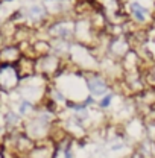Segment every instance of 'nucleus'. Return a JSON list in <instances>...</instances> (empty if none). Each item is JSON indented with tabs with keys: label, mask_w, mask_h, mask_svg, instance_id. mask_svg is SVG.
<instances>
[{
	"label": "nucleus",
	"mask_w": 155,
	"mask_h": 158,
	"mask_svg": "<svg viewBox=\"0 0 155 158\" xmlns=\"http://www.w3.org/2000/svg\"><path fill=\"white\" fill-rule=\"evenodd\" d=\"M126 12L129 20H132L136 24H148V23H154L155 17L152 11L146 6H143L140 2L137 0H129L126 2Z\"/></svg>",
	"instance_id": "1"
},
{
	"label": "nucleus",
	"mask_w": 155,
	"mask_h": 158,
	"mask_svg": "<svg viewBox=\"0 0 155 158\" xmlns=\"http://www.w3.org/2000/svg\"><path fill=\"white\" fill-rule=\"evenodd\" d=\"M26 6V24L29 26H43L49 21V14L44 8L43 3H31V5H24Z\"/></svg>",
	"instance_id": "2"
},
{
	"label": "nucleus",
	"mask_w": 155,
	"mask_h": 158,
	"mask_svg": "<svg viewBox=\"0 0 155 158\" xmlns=\"http://www.w3.org/2000/svg\"><path fill=\"white\" fill-rule=\"evenodd\" d=\"M20 82L15 65L12 64H0V90H12Z\"/></svg>",
	"instance_id": "3"
},
{
	"label": "nucleus",
	"mask_w": 155,
	"mask_h": 158,
	"mask_svg": "<svg viewBox=\"0 0 155 158\" xmlns=\"http://www.w3.org/2000/svg\"><path fill=\"white\" fill-rule=\"evenodd\" d=\"M59 69V58L55 55H46L40 56L38 61H35V70L44 75H52Z\"/></svg>",
	"instance_id": "4"
},
{
	"label": "nucleus",
	"mask_w": 155,
	"mask_h": 158,
	"mask_svg": "<svg viewBox=\"0 0 155 158\" xmlns=\"http://www.w3.org/2000/svg\"><path fill=\"white\" fill-rule=\"evenodd\" d=\"M85 84H87V90L91 93V96L100 98V96L107 94V91H108V84L97 75L93 78H88L85 81Z\"/></svg>",
	"instance_id": "5"
},
{
	"label": "nucleus",
	"mask_w": 155,
	"mask_h": 158,
	"mask_svg": "<svg viewBox=\"0 0 155 158\" xmlns=\"http://www.w3.org/2000/svg\"><path fill=\"white\" fill-rule=\"evenodd\" d=\"M21 58V50L19 46H5L0 49V64H14Z\"/></svg>",
	"instance_id": "6"
},
{
	"label": "nucleus",
	"mask_w": 155,
	"mask_h": 158,
	"mask_svg": "<svg viewBox=\"0 0 155 158\" xmlns=\"http://www.w3.org/2000/svg\"><path fill=\"white\" fill-rule=\"evenodd\" d=\"M19 110H20V114H21V116H24V114L31 113V111L34 110V106H32V103H31L29 100H21V102H20Z\"/></svg>",
	"instance_id": "7"
},
{
	"label": "nucleus",
	"mask_w": 155,
	"mask_h": 158,
	"mask_svg": "<svg viewBox=\"0 0 155 158\" xmlns=\"http://www.w3.org/2000/svg\"><path fill=\"white\" fill-rule=\"evenodd\" d=\"M5 120H6V123H8V125H17V123L20 122V117H19V114H15V113L9 111V113L6 114Z\"/></svg>",
	"instance_id": "8"
},
{
	"label": "nucleus",
	"mask_w": 155,
	"mask_h": 158,
	"mask_svg": "<svg viewBox=\"0 0 155 158\" xmlns=\"http://www.w3.org/2000/svg\"><path fill=\"white\" fill-rule=\"evenodd\" d=\"M111 100H113V94H107V96L103 98V100L100 102V106H102V108H107V106L111 103Z\"/></svg>",
	"instance_id": "9"
},
{
	"label": "nucleus",
	"mask_w": 155,
	"mask_h": 158,
	"mask_svg": "<svg viewBox=\"0 0 155 158\" xmlns=\"http://www.w3.org/2000/svg\"><path fill=\"white\" fill-rule=\"evenodd\" d=\"M0 26H2V20H0Z\"/></svg>",
	"instance_id": "10"
},
{
	"label": "nucleus",
	"mask_w": 155,
	"mask_h": 158,
	"mask_svg": "<svg viewBox=\"0 0 155 158\" xmlns=\"http://www.w3.org/2000/svg\"><path fill=\"white\" fill-rule=\"evenodd\" d=\"M2 2H5V0H0V3H2Z\"/></svg>",
	"instance_id": "11"
}]
</instances>
